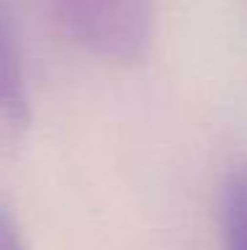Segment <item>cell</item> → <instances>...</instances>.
Masks as SVG:
<instances>
[{
  "instance_id": "6da1fadb",
  "label": "cell",
  "mask_w": 247,
  "mask_h": 250,
  "mask_svg": "<svg viewBox=\"0 0 247 250\" xmlns=\"http://www.w3.org/2000/svg\"><path fill=\"white\" fill-rule=\"evenodd\" d=\"M56 11L91 56L136 64L152 43L157 0H56Z\"/></svg>"
},
{
  "instance_id": "7a4b0ae2",
  "label": "cell",
  "mask_w": 247,
  "mask_h": 250,
  "mask_svg": "<svg viewBox=\"0 0 247 250\" xmlns=\"http://www.w3.org/2000/svg\"><path fill=\"white\" fill-rule=\"evenodd\" d=\"M32 112L24 64L8 16L0 11V157H11L27 141Z\"/></svg>"
},
{
  "instance_id": "3957f363",
  "label": "cell",
  "mask_w": 247,
  "mask_h": 250,
  "mask_svg": "<svg viewBox=\"0 0 247 250\" xmlns=\"http://www.w3.org/2000/svg\"><path fill=\"white\" fill-rule=\"evenodd\" d=\"M218 216L223 250H247V168L223 181Z\"/></svg>"
},
{
  "instance_id": "277c9868",
  "label": "cell",
  "mask_w": 247,
  "mask_h": 250,
  "mask_svg": "<svg viewBox=\"0 0 247 250\" xmlns=\"http://www.w3.org/2000/svg\"><path fill=\"white\" fill-rule=\"evenodd\" d=\"M0 250H24L21 234L16 229V221L11 218L8 208L0 202Z\"/></svg>"
}]
</instances>
